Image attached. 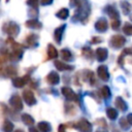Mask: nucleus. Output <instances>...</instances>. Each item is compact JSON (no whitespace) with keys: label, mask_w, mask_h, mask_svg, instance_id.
<instances>
[{"label":"nucleus","mask_w":132,"mask_h":132,"mask_svg":"<svg viewBox=\"0 0 132 132\" xmlns=\"http://www.w3.org/2000/svg\"><path fill=\"white\" fill-rule=\"evenodd\" d=\"M9 104L16 110H22L23 108V103H22V100L20 98L19 95H12L10 97V100H9Z\"/></svg>","instance_id":"obj_5"},{"label":"nucleus","mask_w":132,"mask_h":132,"mask_svg":"<svg viewBox=\"0 0 132 132\" xmlns=\"http://www.w3.org/2000/svg\"><path fill=\"white\" fill-rule=\"evenodd\" d=\"M22 55H23L22 48H15V50H12V52L8 55V57L10 60L15 61V60H20L22 58Z\"/></svg>","instance_id":"obj_14"},{"label":"nucleus","mask_w":132,"mask_h":132,"mask_svg":"<svg viewBox=\"0 0 132 132\" xmlns=\"http://www.w3.org/2000/svg\"><path fill=\"white\" fill-rule=\"evenodd\" d=\"M38 3H39V0H27V4L30 5V6H32V7L35 8V9L37 8Z\"/></svg>","instance_id":"obj_34"},{"label":"nucleus","mask_w":132,"mask_h":132,"mask_svg":"<svg viewBox=\"0 0 132 132\" xmlns=\"http://www.w3.org/2000/svg\"><path fill=\"white\" fill-rule=\"evenodd\" d=\"M47 55L50 59H55L58 57V51L56 50V47L53 44H48L47 46Z\"/></svg>","instance_id":"obj_20"},{"label":"nucleus","mask_w":132,"mask_h":132,"mask_svg":"<svg viewBox=\"0 0 132 132\" xmlns=\"http://www.w3.org/2000/svg\"><path fill=\"white\" fill-rule=\"evenodd\" d=\"M114 104H116V107H118L120 110H126V109H127V103H126L121 97L116 98Z\"/></svg>","instance_id":"obj_19"},{"label":"nucleus","mask_w":132,"mask_h":132,"mask_svg":"<svg viewBox=\"0 0 132 132\" xmlns=\"http://www.w3.org/2000/svg\"><path fill=\"white\" fill-rule=\"evenodd\" d=\"M29 132H38V130L36 128H30L29 129Z\"/></svg>","instance_id":"obj_40"},{"label":"nucleus","mask_w":132,"mask_h":132,"mask_svg":"<svg viewBox=\"0 0 132 132\" xmlns=\"http://www.w3.org/2000/svg\"><path fill=\"white\" fill-rule=\"evenodd\" d=\"M66 28V25H62L60 27H58L56 30H55V39L58 43L61 42L62 40V36H63V33H64V30Z\"/></svg>","instance_id":"obj_13"},{"label":"nucleus","mask_w":132,"mask_h":132,"mask_svg":"<svg viewBox=\"0 0 132 132\" xmlns=\"http://www.w3.org/2000/svg\"><path fill=\"white\" fill-rule=\"evenodd\" d=\"M37 40H38V36L35 34H30L27 38H26V42L28 46H36L37 45Z\"/></svg>","instance_id":"obj_15"},{"label":"nucleus","mask_w":132,"mask_h":132,"mask_svg":"<svg viewBox=\"0 0 132 132\" xmlns=\"http://www.w3.org/2000/svg\"><path fill=\"white\" fill-rule=\"evenodd\" d=\"M121 5H122V9H123V11H124L125 14H128V13L131 11V5H130L128 2L122 1V2H121Z\"/></svg>","instance_id":"obj_28"},{"label":"nucleus","mask_w":132,"mask_h":132,"mask_svg":"<svg viewBox=\"0 0 132 132\" xmlns=\"http://www.w3.org/2000/svg\"><path fill=\"white\" fill-rule=\"evenodd\" d=\"M26 26L31 29H40L41 28V23H39L37 20H29L26 22Z\"/></svg>","instance_id":"obj_18"},{"label":"nucleus","mask_w":132,"mask_h":132,"mask_svg":"<svg viewBox=\"0 0 132 132\" xmlns=\"http://www.w3.org/2000/svg\"><path fill=\"white\" fill-rule=\"evenodd\" d=\"M64 128H65V125H60L59 126V132H65Z\"/></svg>","instance_id":"obj_39"},{"label":"nucleus","mask_w":132,"mask_h":132,"mask_svg":"<svg viewBox=\"0 0 132 132\" xmlns=\"http://www.w3.org/2000/svg\"><path fill=\"white\" fill-rule=\"evenodd\" d=\"M107 55H108L107 50L104 48V47H99V48L96 50V57H97V60L100 61V62L106 60Z\"/></svg>","instance_id":"obj_11"},{"label":"nucleus","mask_w":132,"mask_h":132,"mask_svg":"<svg viewBox=\"0 0 132 132\" xmlns=\"http://www.w3.org/2000/svg\"><path fill=\"white\" fill-rule=\"evenodd\" d=\"M131 20H132V15H131Z\"/></svg>","instance_id":"obj_42"},{"label":"nucleus","mask_w":132,"mask_h":132,"mask_svg":"<svg viewBox=\"0 0 132 132\" xmlns=\"http://www.w3.org/2000/svg\"><path fill=\"white\" fill-rule=\"evenodd\" d=\"M105 11H106V13L111 18V19H119V12H118V10L116 9V7L114 6H112V5H108V6H106L105 7Z\"/></svg>","instance_id":"obj_12"},{"label":"nucleus","mask_w":132,"mask_h":132,"mask_svg":"<svg viewBox=\"0 0 132 132\" xmlns=\"http://www.w3.org/2000/svg\"><path fill=\"white\" fill-rule=\"evenodd\" d=\"M101 38H99V37H93L92 38V40H91V42L92 43H98V42H101Z\"/></svg>","instance_id":"obj_37"},{"label":"nucleus","mask_w":132,"mask_h":132,"mask_svg":"<svg viewBox=\"0 0 132 132\" xmlns=\"http://www.w3.org/2000/svg\"><path fill=\"white\" fill-rule=\"evenodd\" d=\"M126 42V39L122 35H113L110 38V45L114 48H120L122 47Z\"/></svg>","instance_id":"obj_3"},{"label":"nucleus","mask_w":132,"mask_h":132,"mask_svg":"<svg viewBox=\"0 0 132 132\" xmlns=\"http://www.w3.org/2000/svg\"><path fill=\"white\" fill-rule=\"evenodd\" d=\"M22 121L25 123V125H28V126H31L34 124V119L31 116H29L28 113L22 114Z\"/></svg>","instance_id":"obj_24"},{"label":"nucleus","mask_w":132,"mask_h":132,"mask_svg":"<svg viewBox=\"0 0 132 132\" xmlns=\"http://www.w3.org/2000/svg\"><path fill=\"white\" fill-rule=\"evenodd\" d=\"M100 93L103 96V98H105V99H108L110 97V90H109V88L107 86H103L101 88V90H100Z\"/></svg>","instance_id":"obj_27"},{"label":"nucleus","mask_w":132,"mask_h":132,"mask_svg":"<svg viewBox=\"0 0 132 132\" xmlns=\"http://www.w3.org/2000/svg\"><path fill=\"white\" fill-rule=\"evenodd\" d=\"M55 66L57 67L58 70L60 71H64V70H71L72 69V66L70 65H67L61 61H55Z\"/></svg>","instance_id":"obj_16"},{"label":"nucleus","mask_w":132,"mask_h":132,"mask_svg":"<svg viewBox=\"0 0 132 132\" xmlns=\"http://www.w3.org/2000/svg\"><path fill=\"white\" fill-rule=\"evenodd\" d=\"M51 125L46 122H40L38 123V130L39 132H50L51 131Z\"/></svg>","instance_id":"obj_21"},{"label":"nucleus","mask_w":132,"mask_h":132,"mask_svg":"<svg viewBox=\"0 0 132 132\" xmlns=\"http://www.w3.org/2000/svg\"><path fill=\"white\" fill-rule=\"evenodd\" d=\"M53 2V0H40V4L41 5H48Z\"/></svg>","instance_id":"obj_36"},{"label":"nucleus","mask_w":132,"mask_h":132,"mask_svg":"<svg viewBox=\"0 0 132 132\" xmlns=\"http://www.w3.org/2000/svg\"><path fill=\"white\" fill-rule=\"evenodd\" d=\"M23 98L25 100V102L28 104V105H33L36 103V99H35V96L33 94L32 91L30 90H25L23 92Z\"/></svg>","instance_id":"obj_4"},{"label":"nucleus","mask_w":132,"mask_h":132,"mask_svg":"<svg viewBox=\"0 0 132 132\" xmlns=\"http://www.w3.org/2000/svg\"><path fill=\"white\" fill-rule=\"evenodd\" d=\"M14 132H23L22 130H16V131H14Z\"/></svg>","instance_id":"obj_41"},{"label":"nucleus","mask_w":132,"mask_h":132,"mask_svg":"<svg viewBox=\"0 0 132 132\" xmlns=\"http://www.w3.org/2000/svg\"><path fill=\"white\" fill-rule=\"evenodd\" d=\"M129 54H132V50H130V48H125L124 51H123V53L120 55V57H119V64L120 65H123V62H122V60L124 59V57L126 56V55H129Z\"/></svg>","instance_id":"obj_29"},{"label":"nucleus","mask_w":132,"mask_h":132,"mask_svg":"<svg viewBox=\"0 0 132 132\" xmlns=\"http://www.w3.org/2000/svg\"><path fill=\"white\" fill-rule=\"evenodd\" d=\"M120 25H121V22H120L119 19L112 20V22H111V28H112L113 30H117V29L120 27Z\"/></svg>","instance_id":"obj_32"},{"label":"nucleus","mask_w":132,"mask_h":132,"mask_svg":"<svg viewBox=\"0 0 132 132\" xmlns=\"http://www.w3.org/2000/svg\"><path fill=\"white\" fill-rule=\"evenodd\" d=\"M95 28H96V30L99 31V32H105V31L107 30V28H108L107 21H106L105 19H103V18L99 19V20L96 22V24H95Z\"/></svg>","instance_id":"obj_8"},{"label":"nucleus","mask_w":132,"mask_h":132,"mask_svg":"<svg viewBox=\"0 0 132 132\" xmlns=\"http://www.w3.org/2000/svg\"><path fill=\"white\" fill-rule=\"evenodd\" d=\"M46 80L50 85H57L59 84V80H60V77H59V74L55 71H52L47 74L46 76Z\"/></svg>","instance_id":"obj_10"},{"label":"nucleus","mask_w":132,"mask_h":132,"mask_svg":"<svg viewBox=\"0 0 132 132\" xmlns=\"http://www.w3.org/2000/svg\"><path fill=\"white\" fill-rule=\"evenodd\" d=\"M127 120H128L129 124H130V125H132V113L128 114V117H127Z\"/></svg>","instance_id":"obj_38"},{"label":"nucleus","mask_w":132,"mask_h":132,"mask_svg":"<svg viewBox=\"0 0 132 132\" xmlns=\"http://www.w3.org/2000/svg\"><path fill=\"white\" fill-rule=\"evenodd\" d=\"M29 79H30L29 75H26V76H23V77H16V78H13L12 84L16 88H22L29 81Z\"/></svg>","instance_id":"obj_9"},{"label":"nucleus","mask_w":132,"mask_h":132,"mask_svg":"<svg viewBox=\"0 0 132 132\" xmlns=\"http://www.w3.org/2000/svg\"><path fill=\"white\" fill-rule=\"evenodd\" d=\"M61 56H62V58H63L64 60H66V61L72 60V55H71L70 51L67 50V48H63V50L61 51Z\"/></svg>","instance_id":"obj_26"},{"label":"nucleus","mask_w":132,"mask_h":132,"mask_svg":"<svg viewBox=\"0 0 132 132\" xmlns=\"http://www.w3.org/2000/svg\"><path fill=\"white\" fill-rule=\"evenodd\" d=\"M120 124H121V127L122 128H124V129H128L129 127H130V124H129V122H128V120L127 119H121V121H120Z\"/></svg>","instance_id":"obj_31"},{"label":"nucleus","mask_w":132,"mask_h":132,"mask_svg":"<svg viewBox=\"0 0 132 132\" xmlns=\"http://www.w3.org/2000/svg\"><path fill=\"white\" fill-rule=\"evenodd\" d=\"M73 127L78 129L80 132H91L92 131V124L89 121H87L86 119L79 120Z\"/></svg>","instance_id":"obj_2"},{"label":"nucleus","mask_w":132,"mask_h":132,"mask_svg":"<svg viewBox=\"0 0 132 132\" xmlns=\"http://www.w3.org/2000/svg\"><path fill=\"white\" fill-rule=\"evenodd\" d=\"M3 31L6 32L7 34L11 35V36H15V35L19 34L20 28H19V26H18L15 23L9 22V23L4 24V26H3Z\"/></svg>","instance_id":"obj_1"},{"label":"nucleus","mask_w":132,"mask_h":132,"mask_svg":"<svg viewBox=\"0 0 132 132\" xmlns=\"http://www.w3.org/2000/svg\"><path fill=\"white\" fill-rule=\"evenodd\" d=\"M106 114H107V117H108L110 120H114V119H117V117H118V111H117L114 108H112V107H108V108L106 109Z\"/></svg>","instance_id":"obj_25"},{"label":"nucleus","mask_w":132,"mask_h":132,"mask_svg":"<svg viewBox=\"0 0 132 132\" xmlns=\"http://www.w3.org/2000/svg\"><path fill=\"white\" fill-rule=\"evenodd\" d=\"M12 130H13V124L10 121L5 120L3 123V126H2V131L3 132H12Z\"/></svg>","instance_id":"obj_22"},{"label":"nucleus","mask_w":132,"mask_h":132,"mask_svg":"<svg viewBox=\"0 0 132 132\" xmlns=\"http://www.w3.org/2000/svg\"><path fill=\"white\" fill-rule=\"evenodd\" d=\"M56 15H57L59 19H61V20H66V19L68 18V15H69V10H68L67 8H61V9L56 13Z\"/></svg>","instance_id":"obj_23"},{"label":"nucleus","mask_w":132,"mask_h":132,"mask_svg":"<svg viewBox=\"0 0 132 132\" xmlns=\"http://www.w3.org/2000/svg\"><path fill=\"white\" fill-rule=\"evenodd\" d=\"M61 91H62V94L65 96V98H66L67 100H75V101H77V96L75 95V93H74L70 88H68V87H63V88L61 89Z\"/></svg>","instance_id":"obj_7"},{"label":"nucleus","mask_w":132,"mask_h":132,"mask_svg":"<svg viewBox=\"0 0 132 132\" xmlns=\"http://www.w3.org/2000/svg\"><path fill=\"white\" fill-rule=\"evenodd\" d=\"M97 73H98V76H99L102 80H104V81L108 80V78H109V73H108V69H107V67H106L105 65H100V66L97 68Z\"/></svg>","instance_id":"obj_6"},{"label":"nucleus","mask_w":132,"mask_h":132,"mask_svg":"<svg viewBox=\"0 0 132 132\" xmlns=\"http://www.w3.org/2000/svg\"><path fill=\"white\" fill-rule=\"evenodd\" d=\"M2 73L3 74H6V76H13V75H15L18 73V70L15 69V67H13L11 65H8L5 68V70L4 69L2 70Z\"/></svg>","instance_id":"obj_17"},{"label":"nucleus","mask_w":132,"mask_h":132,"mask_svg":"<svg viewBox=\"0 0 132 132\" xmlns=\"http://www.w3.org/2000/svg\"><path fill=\"white\" fill-rule=\"evenodd\" d=\"M70 5H71V6H76V7H78V6L81 5V1H80V0H70Z\"/></svg>","instance_id":"obj_35"},{"label":"nucleus","mask_w":132,"mask_h":132,"mask_svg":"<svg viewBox=\"0 0 132 132\" xmlns=\"http://www.w3.org/2000/svg\"><path fill=\"white\" fill-rule=\"evenodd\" d=\"M82 55L86 58H91L92 57V51L89 47H84L82 48Z\"/></svg>","instance_id":"obj_33"},{"label":"nucleus","mask_w":132,"mask_h":132,"mask_svg":"<svg viewBox=\"0 0 132 132\" xmlns=\"http://www.w3.org/2000/svg\"><path fill=\"white\" fill-rule=\"evenodd\" d=\"M123 32L126 35H132V25L129 23H126L123 27Z\"/></svg>","instance_id":"obj_30"}]
</instances>
